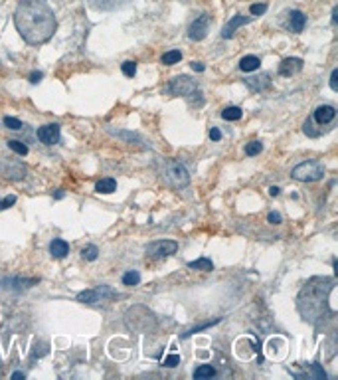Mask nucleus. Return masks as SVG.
I'll return each mask as SVG.
<instances>
[{"label":"nucleus","mask_w":338,"mask_h":380,"mask_svg":"<svg viewBox=\"0 0 338 380\" xmlns=\"http://www.w3.org/2000/svg\"><path fill=\"white\" fill-rule=\"evenodd\" d=\"M30 81L32 83H40L42 81V71H32L30 73Z\"/></svg>","instance_id":"40"},{"label":"nucleus","mask_w":338,"mask_h":380,"mask_svg":"<svg viewBox=\"0 0 338 380\" xmlns=\"http://www.w3.org/2000/svg\"><path fill=\"white\" fill-rule=\"evenodd\" d=\"M117 137H123V139H127V141H141L137 135H133V133H125V131H119V133H115Z\"/></svg>","instance_id":"36"},{"label":"nucleus","mask_w":338,"mask_h":380,"mask_svg":"<svg viewBox=\"0 0 338 380\" xmlns=\"http://www.w3.org/2000/svg\"><path fill=\"white\" fill-rule=\"evenodd\" d=\"M0 172H2V176L16 178V180H20V178H24V176H26V168H24L22 164H18V163L10 164L8 161H6V168H4V166H0Z\"/></svg>","instance_id":"17"},{"label":"nucleus","mask_w":338,"mask_h":380,"mask_svg":"<svg viewBox=\"0 0 338 380\" xmlns=\"http://www.w3.org/2000/svg\"><path fill=\"white\" fill-rule=\"evenodd\" d=\"M176 250H178V244L174 240H159V242H153L147 246V258L165 260V258H170L172 254H176Z\"/></svg>","instance_id":"7"},{"label":"nucleus","mask_w":338,"mask_h":380,"mask_svg":"<svg viewBox=\"0 0 338 380\" xmlns=\"http://www.w3.org/2000/svg\"><path fill=\"white\" fill-rule=\"evenodd\" d=\"M127 327L137 333H149L157 327L155 313L149 311L147 307H133L127 311Z\"/></svg>","instance_id":"4"},{"label":"nucleus","mask_w":338,"mask_h":380,"mask_svg":"<svg viewBox=\"0 0 338 380\" xmlns=\"http://www.w3.org/2000/svg\"><path fill=\"white\" fill-rule=\"evenodd\" d=\"M188 268L200 270V272H212V270H214V264H212V260H208V258H198V260H194V262H188Z\"/></svg>","instance_id":"20"},{"label":"nucleus","mask_w":338,"mask_h":380,"mask_svg":"<svg viewBox=\"0 0 338 380\" xmlns=\"http://www.w3.org/2000/svg\"><path fill=\"white\" fill-rule=\"evenodd\" d=\"M313 371H315V377H317V379H319V380H323V379H325V377H327V375H325V371H321V367H319L317 363L313 365Z\"/></svg>","instance_id":"39"},{"label":"nucleus","mask_w":338,"mask_h":380,"mask_svg":"<svg viewBox=\"0 0 338 380\" xmlns=\"http://www.w3.org/2000/svg\"><path fill=\"white\" fill-rule=\"evenodd\" d=\"M216 323H220V319H216V321H212V323H204V325H200V327H194V329L186 331V333L182 335V339H188V337H192V335H196V333H200V331H204V329H210V327L216 325Z\"/></svg>","instance_id":"29"},{"label":"nucleus","mask_w":338,"mask_h":380,"mask_svg":"<svg viewBox=\"0 0 338 380\" xmlns=\"http://www.w3.org/2000/svg\"><path fill=\"white\" fill-rule=\"evenodd\" d=\"M243 81H245V85H247L251 91H263V89H269V85H271L269 73L253 75V77H247V79H243Z\"/></svg>","instance_id":"14"},{"label":"nucleus","mask_w":338,"mask_h":380,"mask_svg":"<svg viewBox=\"0 0 338 380\" xmlns=\"http://www.w3.org/2000/svg\"><path fill=\"white\" fill-rule=\"evenodd\" d=\"M190 65H192V69H194V71H204V69H206V67H204V63H200V61H192Z\"/></svg>","instance_id":"41"},{"label":"nucleus","mask_w":338,"mask_h":380,"mask_svg":"<svg viewBox=\"0 0 338 380\" xmlns=\"http://www.w3.org/2000/svg\"><path fill=\"white\" fill-rule=\"evenodd\" d=\"M337 14H338V8L333 10V24H337Z\"/></svg>","instance_id":"44"},{"label":"nucleus","mask_w":338,"mask_h":380,"mask_svg":"<svg viewBox=\"0 0 338 380\" xmlns=\"http://www.w3.org/2000/svg\"><path fill=\"white\" fill-rule=\"evenodd\" d=\"M210 22H212V18L208 16V14H202V16H198L192 24H190V28H188V38L190 40H194V42H200V40H204L206 36H208V30H210Z\"/></svg>","instance_id":"9"},{"label":"nucleus","mask_w":338,"mask_h":380,"mask_svg":"<svg viewBox=\"0 0 338 380\" xmlns=\"http://www.w3.org/2000/svg\"><path fill=\"white\" fill-rule=\"evenodd\" d=\"M212 377H216V369L210 365H202L194 371V379H212Z\"/></svg>","instance_id":"21"},{"label":"nucleus","mask_w":338,"mask_h":380,"mask_svg":"<svg viewBox=\"0 0 338 380\" xmlns=\"http://www.w3.org/2000/svg\"><path fill=\"white\" fill-rule=\"evenodd\" d=\"M337 117V109L333 105H319L313 113V121L319 125H331Z\"/></svg>","instance_id":"10"},{"label":"nucleus","mask_w":338,"mask_h":380,"mask_svg":"<svg viewBox=\"0 0 338 380\" xmlns=\"http://www.w3.org/2000/svg\"><path fill=\"white\" fill-rule=\"evenodd\" d=\"M14 24L30 46L46 44L57 28L56 14L46 0H22L14 12Z\"/></svg>","instance_id":"1"},{"label":"nucleus","mask_w":338,"mask_h":380,"mask_svg":"<svg viewBox=\"0 0 338 380\" xmlns=\"http://www.w3.org/2000/svg\"><path fill=\"white\" fill-rule=\"evenodd\" d=\"M253 20V16H243V14H235L227 24L224 26V30H222V38L227 40V38H231L233 36V32L239 28V26H243V24H249Z\"/></svg>","instance_id":"13"},{"label":"nucleus","mask_w":338,"mask_h":380,"mask_svg":"<svg viewBox=\"0 0 338 380\" xmlns=\"http://www.w3.org/2000/svg\"><path fill=\"white\" fill-rule=\"evenodd\" d=\"M4 125L8 127V129H12V131H20L24 125L18 121V119H14V117H4Z\"/></svg>","instance_id":"31"},{"label":"nucleus","mask_w":338,"mask_h":380,"mask_svg":"<svg viewBox=\"0 0 338 380\" xmlns=\"http://www.w3.org/2000/svg\"><path fill=\"white\" fill-rule=\"evenodd\" d=\"M267 220H269L271 224H281V222H283V218H281V214H279V212H269Z\"/></svg>","instance_id":"37"},{"label":"nucleus","mask_w":338,"mask_h":380,"mask_svg":"<svg viewBox=\"0 0 338 380\" xmlns=\"http://www.w3.org/2000/svg\"><path fill=\"white\" fill-rule=\"evenodd\" d=\"M305 24H307V16L301 10H291V14H289V28L295 34H301L305 30Z\"/></svg>","instance_id":"15"},{"label":"nucleus","mask_w":338,"mask_h":380,"mask_svg":"<svg viewBox=\"0 0 338 380\" xmlns=\"http://www.w3.org/2000/svg\"><path fill=\"white\" fill-rule=\"evenodd\" d=\"M8 147H10L16 155H20V157H26V155H28V147H26L22 141H8Z\"/></svg>","instance_id":"27"},{"label":"nucleus","mask_w":338,"mask_h":380,"mask_svg":"<svg viewBox=\"0 0 338 380\" xmlns=\"http://www.w3.org/2000/svg\"><path fill=\"white\" fill-rule=\"evenodd\" d=\"M50 254H52V258H56V260H63L67 254H69V244L65 242V240H52L50 242Z\"/></svg>","instance_id":"16"},{"label":"nucleus","mask_w":338,"mask_h":380,"mask_svg":"<svg viewBox=\"0 0 338 380\" xmlns=\"http://www.w3.org/2000/svg\"><path fill=\"white\" fill-rule=\"evenodd\" d=\"M291 176L295 180H301V182H315V180H321L325 176V168L317 161H305L291 170Z\"/></svg>","instance_id":"5"},{"label":"nucleus","mask_w":338,"mask_h":380,"mask_svg":"<svg viewBox=\"0 0 338 380\" xmlns=\"http://www.w3.org/2000/svg\"><path fill=\"white\" fill-rule=\"evenodd\" d=\"M249 12H251V16H261V14L267 12V4H265V2H263V4H251V6H249Z\"/></svg>","instance_id":"32"},{"label":"nucleus","mask_w":338,"mask_h":380,"mask_svg":"<svg viewBox=\"0 0 338 380\" xmlns=\"http://www.w3.org/2000/svg\"><path fill=\"white\" fill-rule=\"evenodd\" d=\"M105 297H109V299H115V297H119V293L117 291H113L111 287H107V285H101L99 289H87V291H81L79 295H77V301H81V303H97V301H103Z\"/></svg>","instance_id":"8"},{"label":"nucleus","mask_w":338,"mask_h":380,"mask_svg":"<svg viewBox=\"0 0 338 380\" xmlns=\"http://www.w3.org/2000/svg\"><path fill=\"white\" fill-rule=\"evenodd\" d=\"M157 170L161 174V178L165 180V184H169L174 190H182L190 184V174L186 170L184 164H180L174 159H161L157 161Z\"/></svg>","instance_id":"3"},{"label":"nucleus","mask_w":338,"mask_h":380,"mask_svg":"<svg viewBox=\"0 0 338 380\" xmlns=\"http://www.w3.org/2000/svg\"><path fill=\"white\" fill-rule=\"evenodd\" d=\"M97 256H99L97 246H87V248H83V250H81V258H83V260H87V262H95V260H97Z\"/></svg>","instance_id":"26"},{"label":"nucleus","mask_w":338,"mask_h":380,"mask_svg":"<svg viewBox=\"0 0 338 380\" xmlns=\"http://www.w3.org/2000/svg\"><path fill=\"white\" fill-rule=\"evenodd\" d=\"M63 196H65V192H63V190H57V192H56V198H57V200H59V198H63Z\"/></svg>","instance_id":"45"},{"label":"nucleus","mask_w":338,"mask_h":380,"mask_svg":"<svg viewBox=\"0 0 338 380\" xmlns=\"http://www.w3.org/2000/svg\"><path fill=\"white\" fill-rule=\"evenodd\" d=\"M95 190L99 194H111V192L117 190V180L115 178H103V180H99L95 184Z\"/></svg>","instance_id":"19"},{"label":"nucleus","mask_w":338,"mask_h":380,"mask_svg":"<svg viewBox=\"0 0 338 380\" xmlns=\"http://www.w3.org/2000/svg\"><path fill=\"white\" fill-rule=\"evenodd\" d=\"M38 139L44 145H56L59 141V125L52 123V125H44L38 129Z\"/></svg>","instance_id":"11"},{"label":"nucleus","mask_w":338,"mask_h":380,"mask_svg":"<svg viewBox=\"0 0 338 380\" xmlns=\"http://www.w3.org/2000/svg\"><path fill=\"white\" fill-rule=\"evenodd\" d=\"M182 59V54H180V50H170V52H167V54L163 55V63L165 65H174V63H178Z\"/></svg>","instance_id":"25"},{"label":"nucleus","mask_w":338,"mask_h":380,"mask_svg":"<svg viewBox=\"0 0 338 380\" xmlns=\"http://www.w3.org/2000/svg\"><path fill=\"white\" fill-rule=\"evenodd\" d=\"M16 202V196H8V198H0V212L2 210H6V208H10L12 204Z\"/></svg>","instance_id":"34"},{"label":"nucleus","mask_w":338,"mask_h":380,"mask_svg":"<svg viewBox=\"0 0 338 380\" xmlns=\"http://www.w3.org/2000/svg\"><path fill=\"white\" fill-rule=\"evenodd\" d=\"M241 115H243V111L239 107H235V105L225 107L224 111H222V119H225V121H239Z\"/></svg>","instance_id":"22"},{"label":"nucleus","mask_w":338,"mask_h":380,"mask_svg":"<svg viewBox=\"0 0 338 380\" xmlns=\"http://www.w3.org/2000/svg\"><path fill=\"white\" fill-rule=\"evenodd\" d=\"M121 69H123V73H125L127 77H135V73H137V63H135V61H125V63L121 65Z\"/></svg>","instance_id":"30"},{"label":"nucleus","mask_w":338,"mask_h":380,"mask_svg":"<svg viewBox=\"0 0 338 380\" xmlns=\"http://www.w3.org/2000/svg\"><path fill=\"white\" fill-rule=\"evenodd\" d=\"M89 2H91V6L97 8V10H113V8L119 6L117 0H89Z\"/></svg>","instance_id":"24"},{"label":"nucleus","mask_w":338,"mask_h":380,"mask_svg":"<svg viewBox=\"0 0 338 380\" xmlns=\"http://www.w3.org/2000/svg\"><path fill=\"white\" fill-rule=\"evenodd\" d=\"M303 69V59L301 57H285L279 63V75L283 77H291L295 73H299Z\"/></svg>","instance_id":"12"},{"label":"nucleus","mask_w":338,"mask_h":380,"mask_svg":"<svg viewBox=\"0 0 338 380\" xmlns=\"http://www.w3.org/2000/svg\"><path fill=\"white\" fill-rule=\"evenodd\" d=\"M210 139H212V141H220V139H222V131L216 129V127H212V129H210Z\"/></svg>","instance_id":"38"},{"label":"nucleus","mask_w":338,"mask_h":380,"mask_svg":"<svg viewBox=\"0 0 338 380\" xmlns=\"http://www.w3.org/2000/svg\"><path fill=\"white\" fill-rule=\"evenodd\" d=\"M261 151H263V145H261L259 141H251V143L245 145V155H247V157H255V155H259Z\"/></svg>","instance_id":"28"},{"label":"nucleus","mask_w":338,"mask_h":380,"mask_svg":"<svg viewBox=\"0 0 338 380\" xmlns=\"http://www.w3.org/2000/svg\"><path fill=\"white\" fill-rule=\"evenodd\" d=\"M24 377H26L24 373H12V379H22L24 380Z\"/></svg>","instance_id":"43"},{"label":"nucleus","mask_w":338,"mask_h":380,"mask_svg":"<svg viewBox=\"0 0 338 380\" xmlns=\"http://www.w3.org/2000/svg\"><path fill=\"white\" fill-rule=\"evenodd\" d=\"M141 283V273L135 272V270H131V272H127L123 275V285H127V287H133V285H139Z\"/></svg>","instance_id":"23"},{"label":"nucleus","mask_w":338,"mask_h":380,"mask_svg":"<svg viewBox=\"0 0 338 380\" xmlns=\"http://www.w3.org/2000/svg\"><path fill=\"white\" fill-rule=\"evenodd\" d=\"M196 89H198V83L194 79H190L188 75L174 77L169 83V87H167V91H169L170 95H174V97H190Z\"/></svg>","instance_id":"6"},{"label":"nucleus","mask_w":338,"mask_h":380,"mask_svg":"<svg viewBox=\"0 0 338 380\" xmlns=\"http://www.w3.org/2000/svg\"><path fill=\"white\" fill-rule=\"evenodd\" d=\"M338 69H333V73H331V89L333 91H338Z\"/></svg>","instance_id":"35"},{"label":"nucleus","mask_w":338,"mask_h":380,"mask_svg":"<svg viewBox=\"0 0 338 380\" xmlns=\"http://www.w3.org/2000/svg\"><path fill=\"white\" fill-rule=\"evenodd\" d=\"M167 369H174V367H178L180 365V357L178 355H169L167 359H165V363H163Z\"/></svg>","instance_id":"33"},{"label":"nucleus","mask_w":338,"mask_h":380,"mask_svg":"<svg viewBox=\"0 0 338 380\" xmlns=\"http://www.w3.org/2000/svg\"><path fill=\"white\" fill-rule=\"evenodd\" d=\"M259 65H261V59L257 55H243L239 59V69L241 71H255V69H259Z\"/></svg>","instance_id":"18"},{"label":"nucleus","mask_w":338,"mask_h":380,"mask_svg":"<svg viewBox=\"0 0 338 380\" xmlns=\"http://www.w3.org/2000/svg\"><path fill=\"white\" fill-rule=\"evenodd\" d=\"M325 285H315V279L301 291L299 295V311L303 315L305 321L315 323V319L327 317V311L335 315V309L331 307L329 295L335 289V281L333 279H325Z\"/></svg>","instance_id":"2"},{"label":"nucleus","mask_w":338,"mask_h":380,"mask_svg":"<svg viewBox=\"0 0 338 380\" xmlns=\"http://www.w3.org/2000/svg\"><path fill=\"white\" fill-rule=\"evenodd\" d=\"M279 192H281V190H279V186H271V188H269V194H271V196H277Z\"/></svg>","instance_id":"42"}]
</instances>
